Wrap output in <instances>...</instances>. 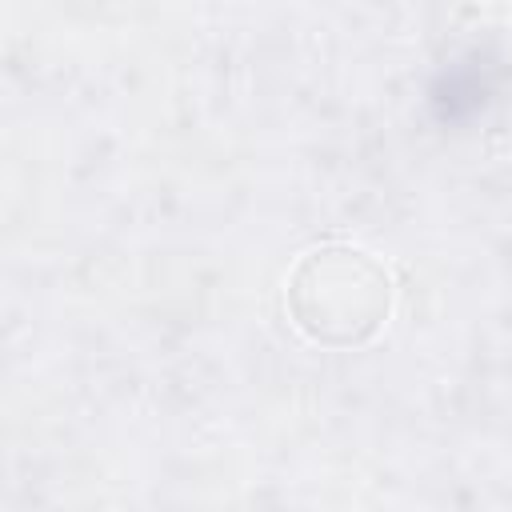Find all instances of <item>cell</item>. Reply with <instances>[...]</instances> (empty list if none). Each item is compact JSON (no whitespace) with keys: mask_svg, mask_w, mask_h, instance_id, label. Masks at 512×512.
<instances>
[{"mask_svg":"<svg viewBox=\"0 0 512 512\" xmlns=\"http://www.w3.org/2000/svg\"><path fill=\"white\" fill-rule=\"evenodd\" d=\"M288 316L324 348L368 344L392 312L388 268L356 244H320L288 272Z\"/></svg>","mask_w":512,"mask_h":512,"instance_id":"6da1fadb","label":"cell"}]
</instances>
